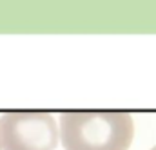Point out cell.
<instances>
[{"instance_id":"cell-2","label":"cell","mask_w":156,"mask_h":150,"mask_svg":"<svg viewBox=\"0 0 156 150\" xmlns=\"http://www.w3.org/2000/svg\"><path fill=\"white\" fill-rule=\"evenodd\" d=\"M0 143L4 150H55L58 127L51 114L11 112L0 116Z\"/></svg>"},{"instance_id":"cell-1","label":"cell","mask_w":156,"mask_h":150,"mask_svg":"<svg viewBox=\"0 0 156 150\" xmlns=\"http://www.w3.org/2000/svg\"><path fill=\"white\" fill-rule=\"evenodd\" d=\"M133 136V118L123 112L60 116V139L66 150H127Z\"/></svg>"},{"instance_id":"cell-4","label":"cell","mask_w":156,"mask_h":150,"mask_svg":"<svg viewBox=\"0 0 156 150\" xmlns=\"http://www.w3.org/2000/svg\"><path fill=\"white\" fill-rule=\"evenodd\" d=\"M0 150H2V143H0Z\"/></svg>"},{"instance_id":"cell-3","label":"cell","mask_w":156,"mask_h":150,"mask_svg":"<svg viewBox=\"0 0 156 150\" xmlns=\"http://www.w3.org/2000/svg\"><path fill=\"white\" fill-rule=\"evenodd\" d=\"M151 150H156V147H153V148H151Z\"/></svg>"}]
</instances>
